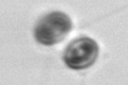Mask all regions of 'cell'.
I'll use <instances>...</instances> for the list:
<instances>
[{"label": "cell", "instance_id": "cell-1", "mask_svg": "<svg viewBox=\"0 0 128 85\" xmlns=\"http://www.w3.org/2000/svg\"><path fill=\"white\" fill-rule=\"evenodd\" d=\"M72 29V22L66 14L53 12L44 15L34 27V38L42 45H55L66 38Z\"/></svg>", "mask_w": 128, "mask_h": 85}, {"label": "cell", "instance_id": "cell-2", "mask_svg": "<svg viewBox=\"0 0 128 85\" xmlns=\"http://www.w3.org/2000/svg\"><path fill=\"white\" fill-rule=\"evenodd\" d=\"M98 56V45L90 37H79L72 40L64 51V62L73 70L90 67Z\"/></svg>", "mask_w": 128, "mask_h": 85}]
</instances>
